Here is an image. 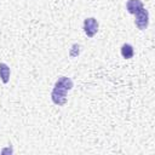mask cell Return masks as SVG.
<instances>
[{
	"label": "cell",
	"instance_id": "6da1fadb",
	"mask_svg": "<svg viewBox=\"0 0 155 155\" xmlns=\"http://www.w3.org/2000/svg\"><path fill=\"white\" fill-rule=\"evenodd\" d=\"M73 80L68 76H59L53 85L51 99L56 105H64L67 103V92L73 88Z\"/></svg>",
	"mask_w": 155,
	"mask_h": 155
},
{
	"label": "cell",
	"instance_id": "7a4b0ae2",
	"mask_svg": "<svg viewBox=\"0 0 155 155\" xmlns=\"http://www.w3.org/2000/svg\"><path fill=\"white\" fill-rule=\"evenodd\" d=\"M136 16V19H134V23L137 25L138 29L140 30H145L149 25V12L147 8H140L137 13H134Z\"/></svg>",
	"mask_w": 155,
	"mask_h": 155
},
{
	"label": "cell",
	"instance_id": "3957f363",
	"mask_svg": "<svg viewBox=\"0 0 155 155\" xmlns=\"http://www.w3.org/2000/svg\"><path fill=\"white\" fill-rule=\"evenodd\" d=\"M98 21L94 17H88L84 21V31L88 38H93L98 31Z\"/></svg>",
	"mask_w": 155,
	"mask_h": 155
},
{
	"label": "cell",
	"instance_id": "277c9868",
	"mask_svg": "<svg viewBox=\"0 0 155 155\" xmlns=\"http://www.w3.org/2000/svg\"><path fill=\"white\" fill-rule=\"evenodd\" d=\"M143 7H144V5L140 0H127V2H126V10L131 15L137 13Z\"/></svg>",
	"mask_w": 155,
	"mask_h": 155
},
{
	"label": "cell",
	"instance_id": "5b68a950",
	"mask_svg": "<svg viewBox=\"0 0 155 155\" xmlns=\"http://www.w3.org/2000/svg\"><path fill=\"white\" fill-rule=\"evenodd\" d=\"M10 74H11V70H10V67L6 64V63H0V80L4 82V84H7L8 80H10Z\"/></svg>",
	"mask_w": 155,
	"mask_h": 155
},
{
	"label": "cell",
	"instance_id": "8992f818",
	"mask_svg": "<svg viewBox=\"0 0 155 155\" xmlns=\"http://www.w3.org/2000/svg\"><path fill=\"white\" fill-rule=\"evenodd\" d=\"M133 54H134V48H133V46L131 44H127L126 42V44H124L121 46V56L124 58L130 59V58L133 57Z\"/></svg>",
	"mask_w": 155,
	"mask_h": 155
},
{
	"label": "cell",
	"instance_id": "52a82bcc",
	"mask_svg": "<svg viewBox=\"0 0 155 155\" xmlns=\"http://www.w3.org/2000/svg\"><path fill=\"white\" fill-rule=\"evenodd\" d=\"M79 53H80V45L79 44H73L71 47H70V51H69V56L71 58H75V57L79 56Z\"/></svg>",
	"mask_w": 155,
	"mask_h": 155
},
{
	"label": "cell",
	"instance_id": "ba28073f",
	"mask_svg": "<svg viewBox=\"0 0 155 155\" xmlns=\"http://www.w3.org/2000/svg\"><path fill=\"white\" fill-rule=\"evenodd\" d=\"M12 151H13L12 148H11V147H7V148H5V149L1 150V154H7V153H8V154H12Z\"/></svg>",
	"mask_w": 155,
	"mask_h": 155
}]
</instances>
